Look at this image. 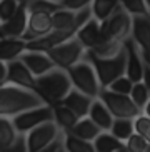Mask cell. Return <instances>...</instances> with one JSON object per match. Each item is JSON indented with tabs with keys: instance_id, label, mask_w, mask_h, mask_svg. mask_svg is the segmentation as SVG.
Masks as SVG:
<instances>
[{
	"instance_id": "6da1fadb",
	"label": "cell",
	"mask_w": 150,
	"mask_h": 152,
	"mask_svg": "<svg viewBox=\"0 0 150 152\" xmlns=\"http://www.w3.org/2000/svg\"><path fill=\"white\" fill-rule=\"evenodd\" d=\"M44 104L45 100L33 90L22 89L10 84L0 87V117L13 119L18 114Z\"/></svg>"
},
{
	"instance_id": "7a4b0ae2",
	"label": "cell",
	"mask_w": 150,
	"mask_h": 152,
	"mask_svg": "<svg viewBox=\"0 0 150 152\" xmlns=\"http://www.w3.org/2000/svg\"><path fill=\"white\" fill-rule=\"evenodd\" d=\"M74 89L72 80L67 70L55 67L53 70L47 72L45 75L37 77V94L45 100L49 105H57L70 94Z\"/></svg>"
},
{
	"instance_id": "3957f363",
	"label": "cell",
	"mask_w": 150,
	"mask_h": 152,
	"mask_svg": "<svg viewBox=\"0 0 150 152\" xmlns=\"http://www.w3.org/2000/svg\"><path fill=\"white\" fill-rule=\"evenodd\" d=\"M85 58L93 65V69L97 72L98 80H100L102 89H107L114 80H117L119 77L125 75V67H127V52H125V49L119 55L110 57V58L95 57L90 52H87Z\"/></svg>"
},
{
	"instance_id": "277c9868",
	"label": "cell",
	"mask_w": 150,
	"mask_h": 152,
	"mask_svg": "<svg viewBox=\"0 0 150 152\" xmlns=\"http://www.w3.org/2000/svg\"><path fill=\"white\" fill-rule=\"evenodd\" d=\"M67 74L70 77L74 89H77L79 92H82V94L88 95L92 99H98L102 85L93 65L88 62L87 58L80 60L79 64H75L74 67H70L67 70Z\"/></svg>"
},
{
	"instance_id": "5b68a950",
	"label": "cell",
	"mask_w": 150,
	"mask_h": 152,
	"mask_svg": "<svg viewBox=\"0 0 150 152\" xmlns=\"http://www.w3.org/2000/svg\"><path fill=\"white\" fill-rule=\"evenodd\" d=\"M98 99L107 105V109L110 110V114L115 119H135L143 112L133 104L130 95H124V94H117L110 89H102Z\"/></svg>"
},
{
	"instance_id": "8992f818",
	"label": "cell",
	"mask_w": 150,
	"mask_h": 152,
	"mask_svg": "<svg viewBox=\"0 0 150 152\" xmlns=\"http://www.w3.org/2000/svg\"><path fill=\"white\" fill-rule=\"evenodd\" d=\"M47 54L50 55V58L53 60V64L58 69L68 70L70 67H74L75 64L84 60L85 55H87V49L75 37V39H70V40H67L63 44L57 45V47H53V49L47 50Z\"/></svg>"
},
{
	"instance_id": "52a82bcc",
	"label": "cell",
	"mask_w": 150,
	"mask_h": 152,
	"mask_svg": "<svg viewBox=\"0 0 150 152\" xmlns=\"http://www.w3.org/2000/svg\"><path fill=\"white\" fill-rule=\"evenodd\" d=\"M102 37L103 40L122 42L127 40L132 34V17L120 7L108 20L102 22Z\"/></svg>"
},
{
	"instance_id": "ba28073f",
	"label": "cell",
	"mask_w": 150,
	"mask_h": 152,
	"mask_svg": "<svg viewBox=\"0 0 150 152\" xmlns=\"http://www.w3.org/2000/svg\"><path fill=\"white\" fill-rule=\"evenodd\" d=\"M12 121L18 134L25 135L30 130H33L35 127H39V125L53 121V107L49 105V104H44V105L28 109V110L18 114V115L13 117Z\"/></svg>"
},
{
	"instance_id": "9c48e42d",
	"label": "cell",
	"mask_w": 150,
	"mask_h": 152,
	"mask_svg": "<svg viewBox=\"0 0 150 152\" xmlns=\"http://www.w3.org/2000/svg\"><path fill=\"white\" fill-rule=\"evenodd\" d=\"M62 134H63L62 129L55 124V121L39 125L33 130H30L28 134H25L28 152H39L40 149H44L47 145H50L52 142H55Z\"/></svg>"
},
{
	"instance_id": "30bf717a",
	"label": "cell",
	"mask_w": 150,
	"mask_h": 152,
	"mask_svg": "<svg viewBox=\"0 0 150 152\" xmlns=\"http://www.w3.org/2000/svg\"><path fill=\"white\" fill-rule=\"evenodd\" d=\"M7 79L10 85H17L22 89L37 92V77L25 67V64L20 58L7 62Z\"/></svg>"
},
{
	"instance_id": "8fae6325",
	"label": "cell",
	"mask_w": 150,
	"mask_h": 152,
	"mask_svg": "<svg viewBox=\"0 0 150 152\" xmlns=\"http://www.w3.org/2000/svg\"><path fill=\"white\" fill-rule=\"evenodd\" d=\"M18 58L25 64V67L35 77H42L47 72L53 70V69L57 67L53 64V60L50 58V55L47 52H42V50H28L27 49Z\"/></svg>"
},
{
	"instance_id": "7c38bea8",
	"label": "cell",
	"mask_w": 150,
	"mask_h": 152,
	"mask_svg": "<svg viewBox=\"0 0 150 152\" xmlns=\"http://www.w3.org/2000/svg\"><path fill=\"white\" fill-rule=\"evenodd\" d=\"M28 27V10L25 4L20 5V9L10 20L0 23V39H22Z\"/></svg>"
},
{
	"instance_id": "4fadbf2b",
	"label": "cell",
	"mask_w": 150,
	"mask_h": 152,
	"mask_svg": "<svg viewBox=\"0 0 150 152\" xmlns=\"http://www.w3.org/2000/svg\"><path fill=\"white\" fill-rule=\"evenodd\" d=\"M53 25H52V15L44 14V12H33L28 14V27L23 35L25 42H33L39 40L42 37H47L52 34Z\"/></svg>"
},
{
	"instance_id": "5bb4252c",
	"label": "cell",
	"mask_w": 150,
	"mask_h": 152,
	"mask_svg": "<svg viewBox=\"0 0 150 152\" xmlns=\"http://www.w3.org/2000/svg\"><path fill=\"white\" fill-rule=\"evenodd\" d=\"M124 49L127 52V67H125V75L133 82H142L143 80V60H142L140 50L132 40V37H128L124 42Z\"/></svg>"
},
{
	"instance_id": "9a60e30c",
	"label": "cell",
	"mask_w": 150,
	"mask_h": 152,
	"mask_svg": "<svg viewBox=\"0 0 150 152\" xmlns=\"http://www.w3.org/2000/svg\"><path fill=\"white\" fill-rule=\"evenodd\" d=\"M130 37L140 52H150V17H132Z\"/></svg>"
},
{
	"instance_id": "2e32d148",
	"label": "cell",
	"mask_w": 150,
	"mask_h": 152,
	"mask_svg": "<svg viewBox=\"0 0 150 152\" xmlns=\"http://www.w3.org/2000/svg\"><path fill=\"white\" fill-rule=\"evenodd\" d=\"M77 39L82 42V45H84L87 50H93L102 40H103V37H102V25H100V22L92 17L88 22H85L84 27L79 30Z\"/></svg>"
},
{
	"instance_id": "e0dca14e",
	"label": "cell",
	"mask_w": 150,
	"mask_h": 152,
	"mask_svg": "<svg viewBox=\"0 0 150 152\" xmlns=\"http://www.w3.org/2000/svg\"><path fill=\"white\" fill-rule=\"evenodd\" d=\"M93 100H95V99L82 94V92H79L77 89H72L70 94L67 95L60 104L67 105L72 112H75V114L79 115V119H84V117H88V112H90V107H92Z\"/></svg>"
},
{
	"instance_id": "ac0fdd59",
	"label": "cell",
	"mask_w": 150,
	"mask_h": 152,
	"mask_svg": "<svg viewBox=\"0 0 150 152\" xmlns=\"http://www.w3.org/2000/svg\"><path fill=\"white\" fill-rule=\"evenodd\" d=\"M88 117L92 119V122L100 127L103 132H110L112 129V124H114L115 117L110 114V110L107 109V105L102 102L100 99H95L90 107V112H88Z\"/></svg>"
},
{
	"instance_id": "d6986e66",
	"label": "cell",
	"mask_w": 150,
	"mask_h": 152,
	"mask_svg": "<svg viewBox=\"0 0 150 152\" xmlns=\"http://www.w3.org/2000/svg\"><path fill=\"white\" fill-rule=\"evenodd\" d=\"M120 7H122L120 0H92L90 12H92V17L102 23L108 20Z\"/></svg>"
},
{
	"instance_id": "ffe728a7",
	"label": "cell",
	"mask_w": 150,
	"mask_h": 152,
	"mask_svg": "<svg viewBox=\"0 0 150 152\" xmlns=\"http://www.w3.org/2000/svg\"><path fill=\"white\" fill-rule=\"evenodd\" d=\"M52 107H53V121L62 129V132H70L75 127V124L80 121L79 115L63 104H57V105H52Z\"/></svg>"
},
{
	"instance_id": "44dd1931",
	"label": "cell",
	"mask_w": 150,
	"mask_h": 152,
	"mask_svg": "<svg viewBox=\"0 0 150 152\" xmlns=\"http://www.w3.org/2000/svg\"><path fill=\"white\" fill-rule=\"evenodd\" d=\"M27 50V42L22 39H2L0 45V60L10 62L15 60Z\"/></svg>"
},
{
	"instance_id": "7402d4cb",
	"label": "cell",
	"mask_w": 150,
	"mask_h": 152,
	"mask_svg": "<svg viewBox=\"0 0 150 152\" xmlns=\"http://www.w3.org/2000/svg\"><path fill=\"white\" fill-rule=\"evenodd\" d=\"M70 132L74 135H77V137L84 139V140L93 142V140H95V139H97L103 130H102L95 122H92L90 117H84V119H80V121L75 124V127L70 130Z\"/></svg>"
},
{
	"instance_id": "603a6c76",
	"label": "cell",
	"mask_w": 150,
	"mask_h": 152,
	"mask_svg": "<svg viewBox=\"0 0 150 152\" xmlns=\"http://www.w3.org/2000/svg\"><path fill=\"white\" fill-rule=\"evenodd\" d=\"M18 132L10 117H0V151L10 147L18 139Z\"/></svg>"
},
{
	"instance_id": "cb8c5ba5",
	"label": "cell",
	"mask_w": 150,
	"mask_h": 152,
	"mask_svg": "<svg viewBox=\"0 0 150 152\" xmlns=\"http://www.w3.org/2000/svg\"><path fill=\"white\" fill-rule=\"evenodd\" d=\"M122 145H124V142L119 140L112 132H102L93 140V149H95V152H117Z\"/></svg>"
},
{
	"instance_id": "d4e9b609",
	"label": "cell",
	"mask_w": 150,
	"mask_h": 152,
	"mask_svg": "<svg viewBox=\"0 0 150 152\" xmlns=\"http://www.w3.org/2000/svg\"><path fill=\"white\" fill-rule=\"evenodd\" d=\"M63 147L67 152H95L93 142L84 140L72 132H63Z\"/></svg>"
},
{
	"instance_id": "484cf974",
	"label": "cell",
	"mask_w": 150,
	"mask_h": 152,
	"mask_svg": "<svg viewBox=\"0 0 150 152\" xmlns=\"http://www.w3.org/2000/svg\"><path fill=\"white\" fill-rule=\"evenodd\" d=\"M110 132L119 139V140L125 142V140L135 132V129H133V121L132 119H115L114 124H112Z\"/></svg>"
},
{
	"instance_id": "4316f807",
	"label": "cell",
	"mask_w": 150,
	"mask_h": 152,
	"mask_svg": "<svg viewBox=\"0 0 150 152\" xmlns=\"http://www.w3.org/2000/svg\"><path fill=\"white\" fill-rule=\"evenodd\" d=\"M28 14H33V12H44V14H50L53 15L57 10L63 9L58 2H52V0H28L25 4Z\"/></svg>"
},
{
	"instance_id": "83f0119b",
	"label": "cell",
	"mask_w": 150,
	"mask_h": 152,
	"mask_svg": "<svg viewBox=\"0 0 150 152\" xmlns=\"http://www.w3.org/2000/svg\"><path fill=\"white\" fill-rule=\"evenodd\" d=\"M120 5L130 17H150L145 0H120Z\"/></svg>"
},
{
	"instance_id": "f1b7e54d",
	"label": "cell",
	"mask_w": 150,
	"mask_h": 152,
	"mask_svg": "<svg viewBox=\"0 0 150 152\" xmlns=\"http://www.w3.org/2000/svg\"><path fill=\"white\" fill-rule=\"evenodd\" d=\"M130 97H132L133 104L143 112L145 105L149 104V100H150V90H149V87H147L143 82H137V84H133V87H132Z\"/></svg>"
},
{
	"instance_id": "f546056e",
	"label": "cell",
	"mask_w": 150,
	"mask_h": 152,
	"mask_svg": "<svg viewBox=\"0 0 150 152\" xmlns=\"http://www.w3.org/2000/svg\"><path fill=\"white\" fill-rule=\"evenodd\" d=\"M20 5L18 0H0V23L10 20L18 12Z\"/></svg>"
},
{
	"instance_id": "4dcf8cb0",
	"label": "cell",
	"mask_w": 150,
	"mask_h": 152,
	"mask_svg": "<svg viewBox=\"0 0 150 152\" xmlns=\"http://www.w3.org/2000/svg\"><path fill=\"white\" fill-rule=\"evenodd\" d=\"M124 145L130 152H145L147 145H149V140H147L143 135L137 134V132H133V134L124 142Z\"/></svg>"
},
{
	"instance_id": "1f68e13d",
	"label": "cell",
	"mask_w": 150,
	"mask_h": 152,
	"mask_svg": "<svg viewBox=\"0 0 150 152\" xmlns=\"http://www.w3.org/2000/svg\"><path fill=\"white\" fill-rule=\"evenodd\" d=\"M132 87H133V82L128 79L127 75H122L119 77L117 80H114L107 89L114 90V92H117V94H124V95H130V92H132Z\"/></svg>"
},
{
	"instance_id": "d6a6232c",
	"label": "cell",
	"mask_w": 150,
	"mask_h": 152,
	"mask_svg": "<svg viewBox=\"0 0 150 152\" xmlns=\"http://www.w3.org/2000/svg\"><path fill=\"white\" fill-rule=\"evenodd\" d=\"M133 129L135 132L147 139V135L150 134V117H147L145 114H140L138 117L133 119Z\"/></svg>"
},
{
	"instance_id": "836d02e7",
	"label": "cell",
	"mask_w": 150,
	"mask_h": 152,
	"mask_svg": "<svg viewBox=\"0 0 150 152\" xmlns=\"http://www.w3.org/2000/svg\"><path fill=\"white\" fill-rule=\"evenodd\" d=\"M60 5H62L63 9L74 10V12H80V10L90 9L92 0H62V2H60Z\"/></svg>"
},
{
	"instance_id": "e575fe53",
	"label": "cell",
	"mask_w": 150,
	"mask_h": 152,
	"mask_svg": "<svg viewBox=\"0 0 150 152\" xmlns=\"http://www.w3.org/2000/svg\"><path fill=\"white\" fill-rule=\"evenodd\" d=\"M0 152H28V147H27V139L25 135H18V139L15 140V142L10 145V147L7 149H2Z\"/></svg>"
},
{
	"instance_id": "d590c367",
	"label": "cell",
	"mask_w": 150,
	"mask_h": 152,
	"mask_svg": "<svg viewBox=\"0 0 150 152\" xmlns=\"http://www.w3.org/2000/svg\"><path fill=\"white\" fill-rule=\"evenodd\" d=\"M62 145H63V134L60 135L55 142H52L50 145H47V147H44V149H40L39 152H58L62 149Z\"/></svg>"
},
{
	"instance_id": "8d00e7d4",
	"label": "cell",
	"mask_w": 150,
	"mask_h": 152,
	"mask_svg": "<svg viewBox=\"0 0 150 152\" xmlns=\"http://www.w3.org/2000/svg\"><path fill=\"white\" fill-rule=\"evenodd\" d=\"M9 84V79H7V62L0 60V87Z\"/></svg>"
},
{
	"instance_id": "74e56055",
	"label": "cell",
	"mask_w": 150,
	"mask_h": 152,
	"mask_svg": "<svg viewBox=\"0 0 150 152\" xmlns=\"http://www.w3.org/2000/svg\"><path fill=\"white\" fill-rule=\"evenodd\" d=\"M142 82H143L150 90V65H147V64H143V80Z\"/></svg>"
},
{
	"instance_id": "f35d334b",
	"label": "cell",
	"mask_w": 150,
	"mask_h": 152,
	"mask_svg": "<svg viewBox=\"0 0 150 152\" xmlns=\"http://www.w3.org/2000/svg\"><path fill=\"white\" fill-rule=\"evenodd\" d=\"M143 114H145L147 117H150V100H149V104L145 105V109H143Z\"/></svg>"
},
{
	"instance_id": "ab89813d",
	"label": "cell",
	"mask_w": 150,
	"mask_h": 152,
	"mask_svg": "<svg viewBox=\"0 0 150 152\" xmlns=\"http://www.w3.org/2000/svg\"><path fill=\"white\" fill-rule=\"evenodd\" d=\"M117 152H130V151H128V149L125 147V145H122V147H120V149H119V151H117Z\"/></svg>"
},
{
	"instance_id": "60d3db41",
	"label": "cell",
	"mask_w": 150,
	"mask_h": 152,
	"mask_svg": "<svg viewBox=\"0 0 150 152\" xmlns=\"http://www.w3.org/2000/svg\"><path fill=\"white\" fill-rule=\"evenodd\" d=\"M145 4H147V7H149V10H150V0H145Z\"/></svg>"
},
{
	"instance_id": "b9f144b4",
	"label": "cell",
	"mask_w": 150,
	"mask_h": 152,
	"mask_svg": "<svg viewBox=\"0 0 150 152\" xmlns=\"http://www.w3.org/2000/svg\"><path fill=\"white\" fill-rule=\"evenodd\" d=\"M145 152H150V142H149V145H147V149H145Z\"/></svg>"
},
{
	"instance_id": "7bdbcfd3",
	"label": "cell",
	"mask_w": 150,
	"mask_h": 152,
	"mask_svg": "<svg viewBox=\"0 0 150 152\" xmlns=\"http://www.w3.org/2000/svg\"><path fill=\"white\" fill-rule=\"evenodd\" d=\"M18 2H20V4H27V2H28V0H18Z\"/></svg>"
},
{
	"instance_id": "ee69618b",
	"label": "cell",
	"mask_w": 150,
	"mask_h": 152,
	"mask_svg": "<svg viewBox=\"0 0 150 152\" xmlns=\"http://www.w3.org/2000/svg\"><path fill=\"white\" fill-rule=\"evenodd\" d=\"M58 152H67V151H65V147H63V145H62V149H60V151H58Z\"/></svg>"
},
{
	"instance_id": "f6af8a7d",
	"label": "cell",
	"mask_w": 150,
	"mask_h": 152,
	"mask_svg": "<svg viewBox=\"0 0 150 152\" xmlns=\"http://www.w3.org/2000/svg\"><path fill=\"white\" fill-rule=\"evenodd\" d=\"M147 140H149V142H150V134H149V135H147Z\"/></svg>"
},
{
	"instance_id": "bcb514c9",
	"label": "cell",
	"mask_w": 150,
	"mask_h": 152,
	"mask_svg": "<svg viewBox=\"0 0 150 152\" xmlns=\"http://www.w3.org/2000/svg\"><path fill=\"white\" fill-rule=\"evenodd\" d=\"M52 2H58V4H60V2H62V0H52Z\"/></svg>"
}]
</instances>
